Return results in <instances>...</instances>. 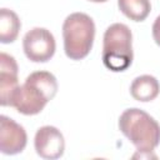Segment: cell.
I'll return each instance as SVG.
<instances>
[{
  "mask_svg": "<svg viewBox=\"0 0 160 160\" xmlns=\"http://www.w3.org/2000/svg\"><path fill=\"white\" fill-rule=\"evenodd\" d=\"M58 92V80L49 71H34L19 86L11 106L20 114L36 115Z\"/></svg>",
  "mask_w": 160,
  "mask_h": 160,
  "instance_id": "6da1fadb",
  "label": "cell"
},
{
  "mask_svg": "<svg viewBox=\"0 0 160 160\" xmlns=\"http://www.w3.org/2000/svg\"><path fill=\"white\" fill-rule=\"evenodd\" d=\"M119 130L140 154L150 155L160 144V124L141 109H126L119 118Z\"/></svg>",
  "mask_w": 160,
  "mask_h": 160,
  "instance_id": "7a4b0ae2",
  "label": "cell"
},
{
  "mask_svg": "<svg viewBox=\"0 0 160 160\" xmlns=\"http://www.w3.org/2000/svg\"><path fill=\"white\" fill-rule=\"evenodd\" d=\"M132 59V34L130 28L121 22L111 24L105 30L102 39V62L105 68L120 72L131 65Z\"/></svg>",
  "mask_w": 160,
  "mask_h": 160,
  "instance_id": "3957f363",
  "label": "cell"
},
{
  "mask_svg": "<svg viewBox=\"0 0 160 160\" xmlns=\"http://www.w3.org/2000/svg\"><path fill=\"white\" fill-rule=\"evenodd\" d=\"M64 51L71 60L86 58L95 39L94 20L85 12H72L62 24Z\"/></svg>",
  "mask_w": 160,
  "mask_h": 160,
  "instance_id": "277c9868",
  "label": "cell"
},
{
  "mask_svg": "<svg viewBox=\"0 0 160 160\" xmlns=\"http://www.w3.org/2000/svg\"><path fill=\"white\" fill-rule=\"evenodd\" d=\"M25 56L32 62L49 61L56 49L54 35L45 28H34L29 30L22 39Z\"/></svg>",
  "mask_w": 160,
  "mask_h": 160,
  "instance_id": "5b68a950",
  "label": "cell"
},
{
  "mask_svg": "<svg viewBox=\"0 0 160 160\" xmlns=\"http://www.w3.org/2000/svg\"><path fill=\"white\" fill-rule=\"evenodd\" d=\"M36 154L46 160H55L64 155L65 139L61 131L51 125H45L38 129L34 138Z\"/></svg>",
  "mask_w": 160,
  "mask_h": 160,
  "instance_id": "8992f818",
  "label": "cell"
},
{
  "mask_svg": "<svg viewBox=\"0 0 160 160\" xmlns=\"http://www.w3.org/2000/svg\"><path fill=\"white\" fill-rule=\"evenodd\" d=\"M28 144L25 129L9 116H0V151L5 155L21 152Z\"/></svg>",
  "mask_w": 160,
  "mask_h": 160,
  "instance_id": "52a82bcc",
  "label": "cell"
},
{
  "mask_svg": "<svg viewBox=\"0 0 160 160\" xmlns=\"http://www.w3.org/2000/svg\"><path fill=\"white\" fill-rule=\"evenodd\" d=\"M18 81V64L14 56L0 54V104L2 106H11L12 99L19 89Z\"/></svg>",
  "mask_w": 160,
  "mask_h": 160,
  "instance_id": "ba28073f",
  "label": "cell"
},
{
  "mask_svg": "<svg viewBox=\"0 0 160 160\" xmlns=\"http://www.w3.org/2000/svg\"><path fill=\"white\" fill-rule=\"evenodd\" d=\"M160 92V84L152 75H140L135 78L130 85L131 96L141 102H149L158 98Z\"/></svg>",
  "mask_w": 160,
  "mask_h": 160,
  "instance_id": "9c48e42d",
  "label": "cell"
},
{
  "mask_svg": "<svg viewBox=\"0 0 160 160\" xmlns=\"http://www.w3.org/2000/svg\"><path fill=\"white\" fill-rule=\"evenodd\" d=\"M21 22L16 12L2 8L0 10V41L2 44L14 42L19 35Z\"/></svg>",
  "mask_w": 160,
  "mask_h": 160,
  "instance_id": "30bf717a",
  "label": "cell"
},
{
  "mask_svg": "<svg viewBox=\"0 0 160 160\" xmlns=\"http://www.w3.org/2000/svg\"><path fill=\"white\" fill-rule=\"evenodd\" d=\"M119 10L132 21H144L150 11V0H118Z\"/></svg>",
  "mask_w": 160,
  "mask_h": 160,
  "instance_id": "8fae6325",
  "label": "cell"
},
{
  "mask_svg": "<svg viewBox=\"0 0 160 160\" xmlns=\"http://www.w3.org/2000/svg\"><path fill=\"white\" fill-rule=\"evenodd\" d=\"M151 30H152V38H154V41L156 42V45L160 46V15L155 19Z\"/></svg>",
  "mask_w": 160,
  "mask_h": 160,
  "instance_id": "7c38bea8",
  "label": "cell"
},
{
  "mask_svg": "<svg viewBox=\"0 0 160 160\" xmlns=\"http://www.w3.org/2000/svg\"><path fill=\"white\" fill-rule=\"evenodd\" d=\"M89 1H91V2H105L108 0H89Z\"/></svg>",
  "mask_w": 160,
  "mask_h": 160,
  "instance_id": "4fadbf2b",
  "label": "cell"
}]
</instances>
